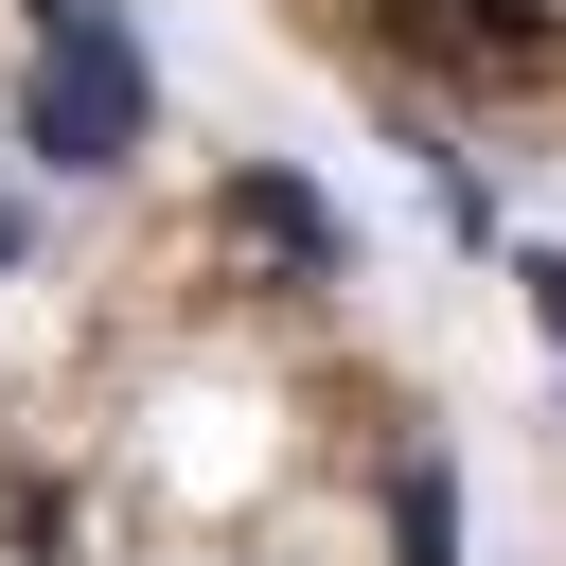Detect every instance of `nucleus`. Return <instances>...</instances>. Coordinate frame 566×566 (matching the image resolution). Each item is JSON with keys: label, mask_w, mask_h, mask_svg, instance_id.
Wrapping results in <instances>:
<instances>
[{"label": "nucleus", "mask_w": 566, "mask_h": 566, "mask_svg": "<svg viewBox=\"0 0 566 566\" xmlns=\"http://www.w3.org/2000/svg\"><path fill=\"white\" fill-rule=\"evenodd\" d=\"M230 248H265L283 283H318V265H336V212H318L301 177H230Z\"/></svg>", "instance_id": "nucleus-3"}, {"label": "nucleus", "mask_w": 566, "mask_h": 566, "mask_svg": "<svg viewBox=\"0 0 566 566\" xmlns=\"http://www.w3.org/2000/svg\"><path fill=\"white\" fill-rule=\"evenodd\" d=\"M389 18H407V53H442V71H478V88L566 71V18H531V0H389Z\"/></svg>", "instance_id": "nucleus-2"}, {"label": "nucleus", "mask_w": 566, "mask_h": 566, "mask_svg": "<svg viewBox=\"0 0 566 566\" xmlns=\"http://www.w3.org/2000/svg\"><path fill=\"white\" fill-rule=\"evenodd\" d=\"M531 318H548V336H566V265H531Z\"/></svg>", "instance_id": "nucleus-4"}, {"label": "nucleus", "mask_w": 566, "mask_h": 566, "mask_svg": "<svg viewBox=\"0 0 566 566\" xmlns=\"http://www.w3.org/2000/svg\"><path fill=\"white\" fill-rule=\"evenodd\" d=\"M124 142H142V53H124L106 0H53V35H35V159H124Z\"/></svg>", "instance_id": "nucleus-1"}]
</instances>
